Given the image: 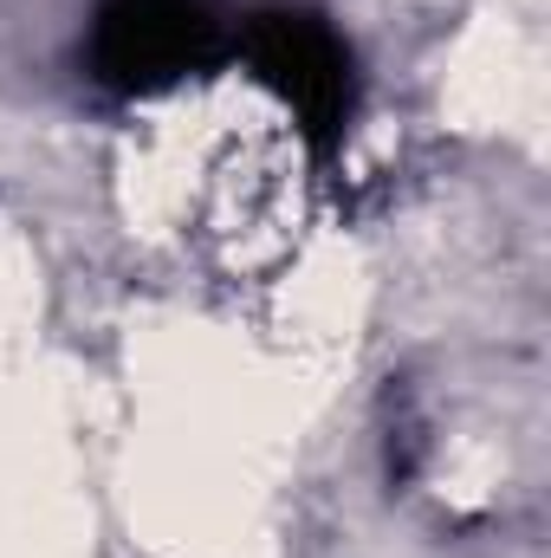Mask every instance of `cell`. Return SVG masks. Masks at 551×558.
<instances>
[{
  "instance_id": "obj_2",
  "label": "cell",
  "mask_w": 551,
  "mask_h": 558,
  "mask_svg": "<svg viewBox=\"0 0 551 558\" xmlns=\"http://www.w3.org/2000/svg\"><path fill=\"white\" fill-rule=\"evenodd\" d=\"M221 59H228V20L215 0H98L91 78L124 98L201 78Z\"/></svg>"
},
{
  "instance_id": "obj_1",
  "label": "cell",
  "mask_w": 551,
  "mask_h": 558,
  "mask_svg": "<svg viewBox=\"0 0 551 558\" xmlns=\"http://www.w3.org/2000/svg\"><path fill=\"white\" fill-rule=\"evenodd\" d=\"M234 46L254 65V78L298 118L305 143L331 156L357 118V72H351V46L338 39V26L311 7H260Z\"/></svg>"
}]
</instances>
